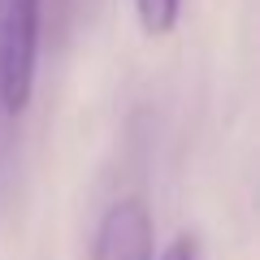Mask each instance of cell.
<instances>
[{"instance_id": "cell-1", "label": "cell", "mask_w": 260, "mask_h": 260, "mask_svg": "<svg viewBox=\"0 0 260 260\" xmlns=\"http://www.w3.org/2000/svg\"><path fill=\"white\" fill-rule=\"evenodd\" d=\"M44 0H0V109L22 117L35 95Z\"/></svg>"}, {"instance_id": "cell-2", "label": "cell", "mask_w": 260, "mask_h": 260, "mask_svg": "<svg viewBox=\"0 0 260 260\" xmlns=\"http://www.w3.org/2000/svg\"><path fill=\"white\" fill-rule=\"evenodd\" d=\"M156 243H152V213L139 195H126L117 204H109V213L100 217L95 230L91 260H152Z\"/></svg>"}, {"instance_id": "cell-3", "label": "cell", "mask_w": 260, "mask_h": 260, "mask_svg": "<svg viewBox=\"0 0 260 260\" xmlns=\"http://www.w3.org/2000/svg\"><path fill=\"white\" fill-rule=\"evenodd\" d=\"M135 18H139V30L148 39H165L178 30L182 0H135Z\"/></svg>"}, {"instance_id": "cell-4", "label": "cell", "mask_w": 260, "mask_h": 260, "mask_svg": "<svg viewBox=\"0 0 260 260\" xmlns=\"http://www.w3.org/2000/svg\"><path fill=\"white\" fill-rule=\"evenodd\" d=\"M152 260H204V251H200V239H195L191 230H182L178 239H169V247L160 251V256Z\"/></svg>"}]
</instances>
